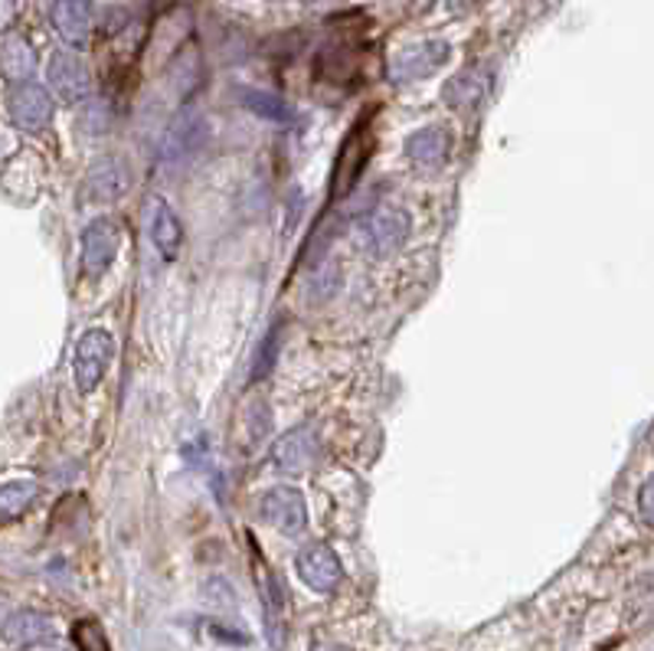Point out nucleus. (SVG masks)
<instances>
[{"label": "nucleus", "mask_w": 654, "mask_h": 651, "mask_svg": "<svg viewBox=\"0 0 654 651\" xmlns=\"http://www.w3.org/2000/svg\"><path fill=\"white\" fill-rule=\"evenodd\" d=\"M115 361V338L105 328H89L75 344L73 376L82 393H92Z\"/></svg>", "instance_id": "1"}, {"label": "nucleus", "mask_w": 654, "mask_h": 651, "mask_svg": "<svg viewBox=\"0 0 654 651\" xmlns=\"http://www.w3.org/2000/svg\"><path fill=\"white\" fill-rule=\"evenodd\" d=\"M409 232H413V219L403 207H376L361 223V242L376 259H390L393 252H399Z\"/></svg>", "instance_id": "2"}, {"label": "nucleus", "mask_w": 654, "mask_h": 651, "mask_svg": "<svg viewBox=\"0 0 654 651\" xmlns=\"http://www.w3.org/2000/svg\"><path fill=\"white\" fill-rule=\"evenodd\" d=\"M118 249H122V226H118V219H92V223L82 229V272H85L89 279L105 276L108 266L115 262Z\"/></svg>", "instance_id": "3"}, {"label": "nucleus", "mask_w": 654, "mask_h": 651, "mask_svg": "<svg viewBox=\"0 0 654 651\" xmlns=\"http://www.w3.org/2000/svg\"><path fill=\"white\" fill-rule=\"evenodd\" d=\"M7 115L20 132H43L53 122V99L37 82H10Z\"/></svg>", "instance_id": "4"}, {"label": "nucleus", "mask_w": 654, "mask_h": 651, "mask_svg": "<svg viewBox=\"0 0 654 651\" xmlns=\"http://www.w3.org/2000/svg\"><path fill=\"white\" fill-rule=\"evenodd\" d=\"M294 570H298V577L301 582L308 586V589H314V592H334L338 586H341V577H344V570H341V560H338V554L328 547V544H308V547H301L298 550V557H294Z\"/></svg>", "instance_id": "5"}, {"label": "nucleus", "mask_w": 654, "mask_h": 651, "mask_svg": "<svg viewBox=\"0 0 654 651\" xmlns=\"http://www.w3.org/2000/svg\"><path fill=\"white\" fill-rule=\"evenodd\" d=\"M370 145H373L370 125L361 122V125L347 135L344 147H341V157H338V167H334V180H331V197H334V200H338V197H347V194L354 190V184L361 180L366 161H370V151H373Z\"/></svg>", "instance_id": "6"}, {"label": "nucleus", "mask_w": 654, "mask_h": 651, "mask_svg": "<svg viewBox=\"0 0 654 651\" xmlns=\"http://www.w3.org/2000/svg\"><path fill=\"white\" fill-rule=\"evenodd\" d=\"M259 514L266 524H272L276 530L282 534H298L304 530L308 524V505H304V495L291 485H276L262 495L259 502Z\"/></svg>", "instance_id": "7"}, {"label": "nucleus", "mask_w": 654, "mask_h": 651, "mask_svg": "<svg viewBox=\"0 0 654 651\" xmlns=\"http://www.w3.org/2000/svg\"><path fill=\"white\" fill-rule=\"evenodd\" d=\"M128 190H132V167H128L122 157L108 154V157H102V161H95V164L89 167L85 197H89L92 204H115V200H122Z\"/></svg>", "instance_id": "8"}, {"label": "nucleus", "mask_w": 654, "mask_h": 651, "mask_svg": "<svg viewBox=\"0 0 654 651\" xmlns=\"http://www.w3.org/2000/svg\"><path fill=\"white\" fill-rule=\"evenodd\" d=\"M56 639V626L50 616L33 612V609H20L13 616H7L3 622V642L10 651H27L37 645H46Z\"/></svg>", "instance_id": "9"}, {"label": "nucleus", "mask_w": 654, "mask_h": 651, "mask_svg": "<svg viewBox=\"0 0 654 651\" xmlns=\"http://www.w3.org/2000/svg\"><path fill=\"white\" fill-rule=\"evenodd\" d=\"M46 79L63 102H85L92 95V73L73 53H56L46 66Z\"/></svg>", "instance_id": "10"}, {"label": "nucleus", "mask_w": 654, "mask_h": 651, "mask_svg": "<svg viewBox=\"0 0 654 651\" xmlns=\"http://www.w3.org/2000/svg\"><path fill=\"white\" fill-rule=\"evenodd\" d=\"M318 458V435L311 426H294L272 445V465L286 475L304 472Z\"/></svg>", "instance_id": "11"}, {"label": "nucleus", "mask_w": 654, "mask_h": 651, "mask_svg": "<svg viewBox=\"0 0 654 651\" xmlns=\"http://www.w3.org/2000/svg\"><path fill=\"white\" fill-rule=\"evenodd\" d=\"M147 232H150V242L154 249L174 262L184 249V226L177 214L170 210V204L164 197H150V207H147Z\"/></svg>", "instance_id": "12"}, {"label": "nucleus", "mask_w": 654, "mask_h": 651, "mask_svg": "<svg viewBox=\"0 0 654 651\" xmlns=\"http://www.w3.org/2000/svg\"><path fill=\"white\" fill-rule=\"evenodd\" d=\"M53 27L70 46H79V50L89 46L92 27H95L92 3L89 0H56L53 3Z\"/></svg>", "instance_id": "13"}, {"label": "nucleus", "mask_w": 654, "mask_h": 651, "mask_svg": "<svg viewBox=\"0 0 654 651\" xmlns=\"http://www.w3.org/2000/svg\"><path fill=\"white\" fill-rule=\"evenodd\" d=\"M445 60H448V43H438V40L416 43V46H409L406 53L396 56V63H393V79H396V82H413V79L433 75Z\"/></svg>", "instance_id": "14"}, {"label": "nucleus", "mask_w": 654, "mask_h": 651, "mask_svg": "<svg viewBox=\"0 0 654 651\" xmlns=\"http://www.w3.org/2000/svg\"><path fill=\"white\" fill-rule=\"evenodd\" d=\"M406 154L413 164L433 170V167H442L451 154V132L448 128H438V125H429V128H419L406 138Z\"/></svg>", "instance_id": "15"}, {"label": "nucleus", "mask_w": 654, "mask_h": 651, "mask_svg": "<svg viewBox=\"0 0 654 651\" xmlns=\"http://www.w3.org/2000/svg\"><path fill=\"white\" fill-rule=\"evenodd\" d=\"M259 577V596H262V612H266V626H269V642L276 649H282V632H286V612H289V602H286V592L279 586V579L269 574L266 564H259L256 570Z\"/></svg>", "instance_id": "16"}, {"label": "nucleus", "mask_w": 654, "mask_h": 651, "mask_svg": "<svg viewBox=\"0 0 654 651\" xmlns=\"http://www.w3.org/2000/svg\"><path fill=\"white\" fill-rule=\"evenodd\" d=\"M0 70L10 82H30V75L37 73V50L30 46L27 37L20 33H3L0 43Z\"/></svg>", "instance_id": "17"}, {"label": "nucleus", "mask_w": 654, "mask_h": 651, "mask_svg": "<svg viewBox=\"0 0 654 651\" xmlns=\"http://www.w3.org/2000/svg\"><path fill=\"white\" fill-rule=\"evenodd\" d=\"M485 95H488V79L481 73H461L445 85V102L458 112L475 108Z\"/></svg>", "instance_id": "18"}, {"label": "nucleus", "mask_w": 654, "mask_h": 651, "mask_svg": "<svg viewBox=\"0 0 654 651\" xmlns=\"http://www.w3.org/2000/svg\"><path fill=\"white\" fill-rule=\"evenodd\" d=\"M242 105H246L252 115L266 118V122H276V125H289L291 122V108L279 99V95H272V92L242 89Z\"/></svg>", "instance_id": "19"}, {"label": "nucleus", "mask_w": 654, "mask_h": 651, "mask_svg": "<svg viewBox=\"0 0 654 651\" xmlns=\"http://www.w3.org/2000/svg\"><path fill=\"white\" fill-rule=\"evenodd\" d=\"M37 498H40L37 482H10V485H3V492H0V514H3V520L23 517Z\"/></svg>", "instance_id": "20"}, {"label": "nucleus", "mask_w": 654, "mask_h": 651, "mask_svg": "<svg viewBox=\"0 0 654 651\" xmlns=\"http://www.w3.org/2000/svg\"><path fill=\"white\" fill-rule=\"evenodd\" d=\"M73 639L79 651H112L108 649V636L95 619H82L73 626Z\"/></svg>", "instance_id": "21"}, {"label": "nucleus", "mask_w": 654, "mask_h": 651, "mask_svg": "<svg viewBox=\"0 0 654 651\" xmlns=\"http://www.w3.org/2000/svg\"><path fill=\"white\" fill-rule=\"evenodd\" d=\"M639 514L648 527H654V478H648L639 492Z\"/></svg>", "instance_id": "22"}, {"label": "nucleus", "mask_w": 654, "mask_h": 651, "mask_svg": "<svg viewBox=\"0 0 654 651\" xmlns=\"http://www.w3.org/2000/svg\"><path fill=\"white\" fill-rule=\"evenodd\" d=\"M276 344H279V328H272V334H269V344L259 351V363H256V370H252V376H259V373H266L269 366H272V354H276Z\"/></svg>", "instance_id": "23"}, {"label": "nucleus", "mask_w": 654, "mask_h": 651, "mask_svg": "<svg viewBox=\"0 0 654 651\" xmlns=\"http://www.w3.org/2000/svg\"><path fill=\"white\" fill-rule=\"evenodd\" d=\"M451 7H468V3H475V0H448Z\"/></svg>", "instance_id": "24"}, {"label": "nucleus", "mask_w": 654, "mask_h": 651, "mask_svg": "<svg viewBox=\"0 0 654 651\" xmlns=\"http://www.w3.org/2000/svg\"><path fill=\"white\" fill-rule=\"evenodd\" d=\"M50 651H63V649H50Z\"/></svg>", "instance_id": "25"}]
</instances>
